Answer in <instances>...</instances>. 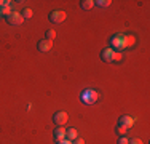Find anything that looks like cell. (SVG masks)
<instances>
[{"label":"cell","instance_id":"obj_1","mask_svg":"<svg viewBox=\"0 0 150 144\" xmlns=\"http://www.w3.org/2000/svg\"><path fill=\"white\" fill-rule=\"evenodd\" d=\"M110 45L113 46V51H121V50H125L126 46H125V34H115L110 37Z\"/></svg>","mask_w":150,"mask_h":144},{"label":"cell","instance_id":"obj_2","mask_svg":"<svg viewBox=\"0 0 150 144\" xmlns=\"http://www.w3.org/2000/svg\"><path fill=\"white\" fill-rule=\"evenodd\" d=\"M48 18H50V21H51L53 24H61V23H64V21H66L67 13L62 11V10H54V11L50 13Z\"/></svg>","mask_w":150,"mask_h":144},{"label":"cell","instance_id":"obj_3","mask_svg":"<svg viewBox=\"0 0 150 144\" xmlns=\"http://www.w3.org/2000/svg\"><path fill=\"white\" fill-rule=\"evenodd\" d=\"M5 19H6V23H8L10 26H21V24L24 23V18L21 16V13H18V11H11Z\"/></svg>","mask_w":150,"mask_h":144},{"label":"cell","instance_id":"obj_4","mask_svg":"<svg viewBox=\"0 0 150 144\" xmlns=\"http://www.w3.org/2000/svg\"><path fill=\"white\" fill-rule=\"evenodd\" d=\"M67 120H69V115H67V112H64V110H59V112H56L53 115V122L58 127H64L67 123Z\"/></svg>","mask_w":150,"mask_h":144},{"label":"cell","instance_id":"obj_5","mask_svg":"<svg viewBox=\"0 0 150 144\" xmlns=\"http://www.w3.org/2000/svg\"><path fill=\"white\" fill-rule=\"evenodd\" d=\"M83 101L86 104H94L96 101H98V91H94V90H86V91H83Z\"/></svg>","mask_w":150,"mask_h":144},{"label":"cell","instance_id":"obj_6","mask_svg":"<svg viewBox=\"0 0 150 144\" xmlns=\"http://www.w3.org/2000/svg\"><path fill=\"white\" fill-rule=\"evenodd\" d=\"M66 136H67V130L64 128V127H58L54 131H53V138H54L56 143L64 141V139H66Z\"/></svg>","mask_w":150,"mask_h":144},{"label":"cell","instance_id":"obj_7","mask_svg":"<svg viewBox=\"0 0 150 144\" xmlns=\"http://www.w3.org/2000/svg\"><path fill=\"white\" fill-rule=\"evenodd\" d=\"M37 48H38V51H42V53H48V51H51V48H53V42L46 40V38H43V40H38Z\"/></svg>","mask_w":150,"mask_h":144},{"label":"cell","instance_id":"obj_8","mask_svg":"<svg viewBox=\"0 0 150 144\" xmlns=\"http://www.w3.org/2000/svg\"><path fill=\"white\" fill-rule=\"evenodd\" d=\"M133 123H134V120H133V117H129V115H123V117H120V120H118V125H121V127H125L128 130L133 127Z\"/></svg>","mask_w":150,"mask_h":144},{"label":"cell","instance_id":"obj_9","mask_svg":"<svg viewBox=\"0 0 150 144\" xmlns=\"http://www.w3.org/2000/svg\"><path fill=\"white\" fill-rule=\"evenodd\" d=\"M112 58H113V50L112 48H105L101 51V59L105 61V63H112Z\"/></svg>","mask_w":150,"mask_h":144},{"label":"cell","instance_id":"obj_10","mask_svg":"<svg viewBox=\"0 0 150 144\" xmlns=\"http://www.w3.org/2000/svg\"><path fill=\"white\" fill-rule=\"evenodd\" d=\"M134 43H136V37H134V35H125V46H126V48L134 46Z\"/></svg>","mask_w":150,"mask_h":144},{"label":"cell","instance_id":"obj_11","mask_svg":"<svg viewBox=\"0 0 150 144\" xmlns=\"http://www.w3.org/2000/svg\"><path fill=\"white\" fill-rule=\"evenodd\" d=\"M78 138V131L75 128H69L67 130V136H66V139H69V141H74V139H77Z\"/></svg>","mask_w":150,"mask_h":144},{"label":"cell","instance_id":"obj_12","mask_svg":"<svg viewBox=\"0 0 150 144\" xmlns=\"http://www.w3.org/2000/svg\"><path fill=\"white\" fill-rule=\"evenodd\" d=\"M80 6L83 10H91L94 6V0H81L80 2Z\"/></svg>","mask_w":150,"mask_h":144},{"label":"cell","instance_id":"obj_13","mask_svg":"<svg viewBox=\"0 0 150 144\" xmlns=\"http://www.w3.org/2000/svg\"><path fill=\"white\" fill-rule=\"evenodd\" d=\"M21 16H23L24 19H30V18L34 16V11H32V8H24L23 13H21Z\"/></svg>","mask_w":150,"mask_h":144},{"label":"cell","instance_id":"obj_14","mask_svg":"<svg viewBox=\"0 0 150 144\" xmlns=\"http://www.w3.org/2000/svg\"><path fill=\"white\" fill-rule=\"evenodd\" d=\"M11 13V8H10V5H2L0 6V14H2V16H8V14Z\"/></svg>","mask_w":150,"mask_h":144},{"label":"cell","instance_id":"obj_15","mask_svg":"<svg viewBox=\"0 0 150 144\" xmlns=\"http://www.w3.org/2000/svg\"><path fill=\"white\" fill-rule=\"evenodd\" d=\"M110 0H98V2H94V5H98V6H101V8H107V6L110 5Z\"/></svg>","mask_w":150,"mask_h":144},{"label":"cell","instance_id":"obj_16","mask_svg":"<svg viewBox=\"0 0 150 144\" xmlns=\"http://www.w3.org/2000/svg\"><path fill=\"white\" fill-rule=\"evenodd\" d=\"M45 35H46V40L53 42V40H54V37H56V32L53 31V29H50V31H46V32H45Z\"/></svg>","mask_w":150,"mask_h":144},{"label":"cell","instance_id":"obj_17","mask_svg":"<svg viewBox=\"0 0 150 144\" xmlns=\"http://www.w3.org/2000/svg\"><path fill=\"white\" fill-rule=\"evenodd\" d=\"M117 131H118L121 136H125V135H126V133H128V128L121 127V125H117Z\"/></svg>","mask_w":150,"mask_h":144},{"label":"cell","instance_id":"obj_18","mask_svg":"<svg viewBox=\"0 0 150 144\" xmlns=\"http://www.w3.org/2000/svg\"><path fill=\"white\" fill-rule=\"evenodd\" d=\"M121 58H123L121 51H113V58H112V61H121Z\"/></svg>","mask_w":150,"mask_h":144},{"label":"cell","instance_id":"obj_19","mask_svg":"<svg viewBox=\"0 0 150 144\" xmlns=\"http://www.w3.org/2000/svg\"><path fill=\"white\" fill-rule=\"evenodd\" d=\"M129 144H144V143H142V139H139V138H131Z\"/></svg>","mask_w":150,"mask_h":144},{"label":"cell","instance_id":"obj_20","mask_svg":"<svg viewBox=\"0 0 150 144\" xmlns=\"http://www.w3.org/2000/svg\"><path fill=\"white\" fill-rule=\"evenodd\" d=\"M118 144H129V139H128L126 136H121L118 139Z\"/></svg>","mask_w":150,"mask_h":144},{"label":"cell","instance_id":"obj_21","mask_svg":"<svg viewBox=\"0 0 150 144\" xmlns=\"http://www.w3.org/2000/svg\"><path fill=\"white\" fill-rule=\"evenodd\" d=\"M72 144H85V139H81V138H77V139H74Z\"/></svg>","mask_w":150,"mask_h":144},{"label":"cell","instance_id":"obj_22","mask_svg":"<svg viewBox=\"0 0 150 144\" xmlns=\"http://www.w3.org/2000/svg\"><path fill=\"white\" fill-rule=\"evenodd\" d=\"M56 144H72V141H69V139H64V141H61V143H56Z\"/></svg>","mask_w":150,"mask_h":144},{"label":"cell","instance_id":"obj_23","mask_svg":"<svg viewBox=\"0 0 150 144\" xmlns=\"http://www.w3.org/2000/svg\"><path fill=\"white\" fill-rule=\"evenodd\" d=\"M2 3H3V2H2V0H0V6H2Z\"/></svg>","mask_w":150,"mask_h":144},{"label":"cell","instance_id":"obj_24","mask_svg":"<svg viewBox=\"0 0 150 144\" xmlns=\"http://www.w3.org/2000/svg\"><path fill=\"white\" fill-rule=\"evenodd\" d=\"M0 18H2V14H0Z\"/></svg>","mask_w":150,"mask_h":144}]
</instances>
